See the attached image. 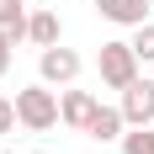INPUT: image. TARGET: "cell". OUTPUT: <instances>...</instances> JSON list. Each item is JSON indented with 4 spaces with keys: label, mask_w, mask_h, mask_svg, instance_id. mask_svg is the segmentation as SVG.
<instances>
[{
    "label": "cell",
    "mask_w": 154,
    "mask_h": 154,
    "mask_svg": "<svg viewBox=\"0 0 154 154\" xmlns=\"http://www.w3.org/2000/svg\"><path fill=\"white\" fill-rule=\"evenodd\" d=\"M16 122L27 128V133H48V128L59 122V96L48 91V85H27V91H16Z\"/></svg>",
    "instance_id": "1"
},
{
    "label": "cell",
    "mask_w": 154,
    "mask_h": 154,
    "mask_svg": "<svg viewBox=\"0 0 154 154\" xmlns=\"http://www.w3.org/2000/svg\"><path fill=\"white\" fill-rule=\"evenodd\" d=\"M101 85H112V91H128L133 80H138V53H133V43H101Z\"/></svg>",
    "instance_id": "2"
},
{
    "label": "cell",
    "mask_w": 154,
    "mask_h": 154,
    "mask_svg": "<svg viewBox=\"0 0 154 154\" xmlns=\"http://www.w3.org/2000/svg\"><path fill=\"white\" fill-rule=\"evenodd\" d=\"M37 75H43V85H69V80L80 75V53L64 48V43L43 48V53H37Z\"/></svg>",
    "instance_id": "3"
},
{
    "label": "cell",
    "mask_w": 154,
    "mask_h": 154,
    "mask_svg": "<svg viewBox=\"0 0 154 154\" xmlns=\"http://www.w3.org/2000/svg\"><path fill=\"white\" fill-rule=\"evenodd\" d=\"M122 117H128V128H143V122H154V80H133L122 91Z\"/></svg>",
    "instance_id": "4"
},
{
    "label": "cell",
    "mask_w": 154,
    "mask_h": 154,
    "mask_svg": "<svg viewBox=\"0 0 154 154\" xmlns=\"http://www.w3.org/2000/svg\"><path fill=\"white\" fill-rule=\"evenodd\" d=\"M122 128H128L122 106H101V101H96L91 122H85V138H96V143H112V138H122Z\"/></svg>",
    "instance_id": "5"
},
{
    "label": "cell",
    "mask_w": 154,
    "mask_h": 154,
    "mask_svg": "<svg viewBox=\"0 0 154 154\" xmlns=\"http://www.w3.org/2000/svg\"><path fill=\"white\" fill-rule=\"evenodd\" d=\"M96 11L117 27H138V21H149V0H96Z\"/></svg>",
    "instance_id": "6"
},
{
    "label": "cell",
    "mask_w": 154,
    "mask_h": 154,
    "mask_svg": "<svg viewBox=\"0 0 154 154\" xmlns=\"http://www.w3.org/2000/svg\"><path fill=\"white\" fill-rule=\"evenodd\" d=\"M91 112H96V96H91V91H64V101H59V122H69V128H80V133H85Z\"/></svg>",
    "instance_id": "7"
},
{
    "label": "cell",
    "mask_w": 154,
    "mask_h": 154,
    "mask_svg": "<svg viewBox=\"0 0 154 154\" xmlns=\"http://www.w3.org/2000/svg\"><path fill=\"white\" fill-rule=\"evenodd\" d=\"M27 37L37 48H53V43H59V11H32L27 16Z\"/></svg>",
    "instance_id": "8"
},
{
    "label": "cell",
    "mask_w": 154,
    "mask_h": 154,
    "mask_svg": "<svg viewBox=\"0 0 154 154\" xmlns=\"http://www.w3.org/2000/svg\"><path fill=\"white\" fill-rule=\"evenodd\" d=\"M0 32H11V43L27 37V0H0Z\"/></svg>",
    "instance_id": "9"
},
{
    "label": "cell",
    "mask_w": 154,
    "mask_h": 154,
    "mask_svg": "<svg viewBox=\"0 0 154 154\" xmlns=\"http://www.w3.org/2000/svg\"><path fill=\"white\" fill-rule=\"evenodd\" d=\"M122 154H154V122L133 128V133H122Z\"/></svg>",
    "instance_id": "10"
},
{
    "label": "cell",
    "mask_w": 154,
    "mask_h": 154,
    "mask_svg": "<svg viewBox=\"0 0 154 154\" xmlns=\"http://www.w3.org/2000/svg\"><path fill=\"white\" fill-rule=\"evenodd\" d=\"M133 53H138V64H154V21L133 27Z\"/></svg>",
    "instance_id": "11"
},
{
    "label": "cell",
    "mask_w": 154,
    "mask_h": 154,
    "mask_svg": "<svg viewBox=\"0 0 154 154\" xmlns=\"http://www.w3.org/2000/svg\"><path fill=\"white\" fill-rule=\"evenodd\" d=\"M11 128H16V101H5V96H0V138H5Z\"/></svg>",
    "instance_id": "12"
},
{
    "label": "cell",
    "mask_w": 154,
    "mask_h": 154,
    "mask_svg": "<svg viewBox=\"0 0 154 154\" xmlns=\"http://www.w3.org/2000/svg\"><path fill=\"white\" fill-rule=\"evenodd\" d=\"M11 48H16V43H11V32H0V75L11 69Z\"/></svg>",
    "instance_id": "13"
}]
</instances>
